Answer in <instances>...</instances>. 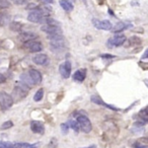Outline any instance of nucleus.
Masks as SVG:
<instances>
[{"label":"nucleus","instance_id":"9d476101","mask_svg":"<svg viewBox=\"0 0 148 148\" xmlns=\"http://www.w3.org/2000/svg\"><path fill=\"white\" fill-rule=\"evenodd\" d=\"M41 29L43 32H45L46 34L49 36H57V35H62V31L60 27H54V25H44L41 27Z\"/></svg>","mask_w":148,"mask_h":148},{"label":"nucleus","instance_id":"473e14b6","mask_svg":"<svg viewBox=\"0 0 148 148\" xmlns=\"http://www.w3.org/2000/svg\"><path fill=\"white\" fill-rule=\"evenodd\" d=\"M44 3H47V4H52L54 2V0H42Z\"/></svg>","mask_w":148,"mask_h":148},{"label":"nucleus","instance_id":"20e7f679","mask_svg":"<svg viewBox=\"0 0 148 148\" xmlns=\"http://www.w3.org/2000/svg\"><path fill=\"white\" fill-rule=\"evenodd\" d=\"M29 93V88H27V85H25L23 83H21L19 85H16V86L13 88L12 91V97L13 101H21L23 99H25V97Z\"/></svg>","mask_w":148,"mask_h":148},{"label":"nucleus","instance_id":"dca6fc26","mask_svg":"<svg viewBox=\"0 0 148 148\" xmlns=\"http://www.w3.org/2000/svg\"><path fill=\"white\" fill-rule=\"evenodd\" d=\"M132 25L129 23H124V21H120V23H118L117 25H115V27H112V29H113L114 33H120V32H123L125 31V29H129V27H131Z\"/></svg>","mask_w":148,"mask_h":148},{"label":"nucleus","instance_id":"72a5a7b5","mask_svg":"<svg viewBox=\"0 0 148 148\" xmlns=\"http://www.w3.org/2000/svg\"><path fill=\"white\" fill-rule=\"evenodd\" d=\"M80 148H97V145H95V144H92V145L86 146V147H80Z\"/></svg>","mask_w":148,"mask_h":148},{"label":"nucleus","instance_id":"7ed1b4c3","mask_svg":"<svg viewBox=\"0 0 148 148\" xmlns=\"http://www.w3.org/2000/svg\"><path fill=\"white\" fill-rule=\"evenodd\" d=\"M76 122L78 124L79 130H81L84 133L88 134L92 130V124H91L90 120L88 119L86 115H78L76 117Z\"/></svg>","mask_w":148,"mask_h":148},{"label":"nucleus","instance_id":"412c9836","mask_svg":"<svg viewBox=\"0 0 148 148\" xmlns=\"http://www.w3.org/2000/svg\"><path fill=\"white\" fill-rule=\"evenodd\" d=\"M134 148H148L147 146V138L144 137V138H141L139 140H136L133 144H132Z\"/></svg>","mask_w":148,"mask_h":148},{"label":"nucleus","instance_id":"5701e85b","mask_svg":"<svg viewBox=\"0 0 148 148\" xmlns=\"http://www.w3.org/2000/svg\"><path fill=\"white\" fill-rule=\"evenodd\" d=\"M43 97H44V89L43 88H40L39 90H38L37 92L35 93V95H34V101H42Z\"/></svg>","mask_w":148,"mask_h":148},{"label":"nucleus","instance_id":"cd10ccee","mask_svg":"<svg viewBox=\"0 0 148 148\" xmlns=\"http://www.w3.org/2000/svg\"><path fill=\"white\" fill-rule=\"evenodd\" d=\"M13 126L12 121H6L1 125V130H7L9 128H11Z\"/></svg>","mask_w":148,"mask_h":148},{"label":"nucleus","instance_id":"ddd939ff","mask_svg":"<svg viewBox=\"0 0 148 148\" xmlns=\"http://www.w3.org/2000/svg\"><path fill=\"white\" fill-rule=\"evenodd\" d=\"M31 130L36 134L43 135L45 133V125L41 121H32L31 122Z\"/></svg>","mask_w":148,"mask_h":148},{"label":"nucleus","instance_id":"4be33fe9","mask_svg":"<svg viewBox=\"0 0 148 148\" xmlns=\"http://www.w3.org/2000/svg\"><path fill=\"white\" fill-rule=\"evenodd\" d=\"M67 124L69 125V128H72V130H73L75 133H78L79 132V127H78V124H77L76 121H73V120H70V121L67 122Z\"/></svg>","mask_w":148,"mask_h":148},{"label":"nucleus","instance_id":"39448f33","mask_svg":"<svg viewBox=\"0 0 148 148\" xmlns=\"http://www.w3.org/2000/svg\"><path fill=\"white\" fill-rule=\"evenodd\" d=\"M13 105V99L10 95L5 91H0V108L4 111L10 109Z\"/></svg>","mask_w":148,"mask_h":148},{"label":"nucleus","instance_id":"6ab92c4d","mask_svg":"<svg viewBox=\"0 0 148 148\" xmlns=\"http://www.w3.org/2000/svg\"><path fill=\"white\" fill-rule=\"evenodd\" d=\"M138 117H139V120L138 122H141L143 124H147L148 122V114H147V108H143L141 111L138 113Z\"/></svg>","mask_w":148,"mask_h":148},{"label":"nucleus","instance_id":"423d86ee","mask_svg":"<svg viewBox=\"0 0 148 148\" xmlns=\"http://www.w3.org/2000/svg\"><path fill=\"white\" fill-rule=\"evenodd\" d=\"M23 47L31 53H38V52H41L43 50V45L39 41H36V40L23 43Z\"/></svg>","mask_w":148,"mask_h":148},{"label":"nucleus","instance_id":"7c9ffc66","mask_svg":"<svg viewBox=\"0 0 148 148\" xmlns=\"http://www.w3.org/2000/svg\"><path fill=\"white\" fill-rule=\"evenodd\" d=\"M27 9H29V10H31V9H33V10H35V9L38 8V5L35 4V3H29V5H27V7H25Z\"/></svg>","mask_w":148,"mask_h":148},{"label":"nucleus","instance_id":"393cba45","mask_svg":"<svg viewBox=\"0 0 148 148\" xmlns=\"http://www.w3.org/2000/svg\"><path fill=\"white\" fill-rule=\"evenodd\" d=\"M21 25L19 23H17V21H13L10 25V29L14 32H19L21 31Z\"/></svg>","mask_w":148,"mask_h":148},{"label":"nucleus","instance_id":"a211bd4d","mask_svg":"<svg viewBox=\"0 0 148 148\" xmlns=\"http://www.w3.org/2000/svg\"><path fill=\"white\" fill-rule=\"evenodd\" d=\"M60 6L66 11V12H71L74 8L73 3L70 0H60Z\"/></svg>","mask_w":148,"mask_h":148},{"label":"nucleus","instance_id":"bb28decb","mask_svg":"<svg viewBox=\"0 0 148 148\" xmlns=\"http://www.w3.org/2000/svg\"><path fill=\"white\" fill-rule=\"evenodd\" d=\"M60 128H61V131L63 135H66V134L68 133V131H69V125H68L67 123H62Z\"/></svg>","mask_w":148,"mask_h":148},{"label":"nucleus","instance_id":"9b49d317","mask_svg":"<svg viewBox=\"0 0 148 148\" xmlns=\"http://www.w3.org/2000/svg\"><path fill=\"white\" fill-rule=\"evenodd\" d=\"M27 74H29V78H31V80L34 85L40 84V83L42 82V74L39 70L31 68V69L29 70V72H27Z\"/></svg>","mask_w":148,"mask_h":148},{"label":"nucleus","instance_id":"f257e3e1","mask_svg":"<svg viewBox=\"0 0 148 148\" xmlns=\"http://www.w3.org/2000/svg\"><path fill=\"white\" fill-rule=\"evenodd\" d=\"M48 39L50 40V49L55 53H59L65 50L66 43L64 37L62 35L57 36H49Z\"/></svg>","mask_w":148,"mask_h":148},{"label":"nucleus","instance_id":"6e6552de","mask_svg":"<svg viewBox=\"0 0 148 148\" xmlns=\"http://www.w3.org/2000/svg\"><path fill=\"white\" fill-rule=\"evenodd\" d=\"M71 69H72L71 63L68 60H66L64 63H62L59 66V72L63 78H69L70 74H71Z\"/></svg>","mask_w":148,"mask_h":148},{"label":"nucleus","instance_id":"2eb2a0df","mask_svg":"<svg viewBox=\"0 0 148 148\" xmlns=\"http://www.w3.org/2000/svg\"><path fill=\"white\" fill-rule=\"evenodd\" d=\"M36 38H38V35L36 33H33V32H23V33L18 35V40L23 42V43L29 41H33Z\"/></svg>","mask_w":148,"mask_h":148},{"label":"nucleus","instance_id":"a878e982","mask_svg":"<svg viewBox=\"0 0 148 148\" xmlns=\"http://www.w3.org/2000/svg\"><path fill=\"white\" fill-rule=\"evenodd\" d=\"M10 6L9 0H0V10L4 8H8Z\"/></svg>","mask_w":148,"mask_h":148},{"label":"nucleus","instance_id":"f03ea898","mask_svg":"<svg viewBox=\"0 0 148 148\" xmlns=\"http://www.w3.org/2000/svg\"><path fill=\"white\" fill-rule=\"evenodd\" d=\"M48 12L49 10H47L46 8H37L29 12V14L27 15V21L35 23H43L44 18L47 17Z\"/></svg>","mask_w":148,"mask_h":148},{"label":"nucleus","instance_id":"f3484780","mask_svg":"<svg viewBox=\"0 0 148 148\" xmlns=\"http://www.w3.org/2000/svg\"><path fill=\"white\" fill-rule=\"evenodd\" d=\"M86 77V70L85 69H78L73 74V79L78 82H82Z\"/></svg>","mask_w":148,"mask_h":148},{"label":"nucleus","instance_id":"c85d7f7f","mask_svg":"<svg viewBox=\"0 0 148 148\" xmlns=\"http://www.w3.org/2000/svg\"><path fill=\"white\" fill-rule=\"evenodd\" d=\"M57 145H58L57 139H56V138H52L50 143L48 144L47 148H57Z\"/></svg>","mask_w":148,"mask_h":148},{"label":"nucleus","instance_id":"0eeeda50","mask_svg":"<svg viewBox=\"0 0 148 148\" xmlns=\"http://www.w3.org/2000/svg\"><path fill=\"white\" fill-rule=\"evenodd\" d=\"M126 42V37L124 35H116L115 37L111 38L110 40H108L107 46L110 48L114 47H120Z\"/></svg>","mask_w":148,"mask_h":148},{"label":"nucleus","instance_id":"f8f14e48","mask_svg":"<svg viewBox=\"0 0 148 148\" xmlns=\"http://www.w3.org/2000/svg\"><path fill=\"white\" fill-rule=\"evenodd\" d=\"M33 62L40 66H47L50 62V59L46 54H37L33 57Z\"/></svg>","mask_w":148,"mask_h":148},{"label":"nucleus","instance_id":"f704fd0d","mask_svg":"<svg viewBox=\"0 0 148 148\" xmlns=\"http://www.w3.org/2000/svg\"><path fill=\"white\" fill-rule=\"evenodd\" d=\"M101 57H103V58H113L114 56H112V55H108V54H105V55H101Z\"/></svg>","mask_w":148,"mask_h":148},{"label":"nucleus","instance_id":"4468645a","mask_svg":"<svg viewBox=\"0 0 148 148\" xmlns=\"http://www.w3.org/2000/svg\"><path fill=\"white\" fill-rule=\"evenodd\" d=\"M91 101L95 103H97V105H99V106H103V107L107 108V109H110L112 110V111H120L119 108L115 107V106H112V105H109V103H105V101H103V99H101V97H99V95H92V97H90Z\"/></svg>","mask_w":148,"mask_h":148},{"label":"nucleus","instance_id":"b1692460","mask_svg":"<svg viewBox=\"0 0 148 148\" xmlns=\"http://www.w3.org/2000/svg\"><path fill=\"white\" fill-rule=\"evenodd\" d=\"M0 148H15L14 144L7 141H0Z\"/></svg>","mask_w":148,"mask_h":148},{"label":"nucleus","instance_id":"c9c22d12","mask_svg":"<svg viewBox=\"0 0 148 148\" xmlns=\"http://www.w3.org/2000/svg\"><path fill=\"white\" fill-rule=\"evenodd\" d=\"M146 58H147V50H146V51L144 52L143 56H142V59H146Z\"/></svg>","mask_w":148,"mask_h":148},{"label":"nucleus","instance_id":"2f4dec72","mask_svg":"<svg viewBox=\"0 0 148 148\" xmlns=\"http://www.w3.org/2000/svg\"><path fill=\"white\" fill-rule=\"evenodd\" d=\"M3 82H5V77L3 76L2 74L0 73V84H1V83H3Z\"/></svg>","mask_w":148,"mask_h":148},{"label":"nucleus","instance_id":"1a4fd4ad","mask_svg":"<svg viewBox=\"0 0 148 148\" xmlns=\"http://www.w3.org/2000/svg\"><path fill=\"white\" fill-rule=\"evenodd\" d=\"M92 23L97 29H103V31H111L113 25L110 21H99V19H92Z\"/></svg>","mask_w":148,"mask_h":148},{"label":"nucleus","instance_id":"aec40b11","mask_svg":"<svg viewBox=\"0 0 148 148\" xmlns=\"http://www.w3.org/2000/svg\"><path fill=\"white\" fill-rule=\"evenodd\" d=\"M10 15L6 12H1L0 13V27H5L10 23Z\"/></svg>","mask_w":148,"mask_h":148},{"label":"nucleus","instance_id":"c756f323","mask_svg":"<svg viewBox=\"0 0 148 148\" xmlns=\"http://www.w3.org/2000/svg\"><path fill=\"white\" fill-rule=\"evenodd\" d=\"M11 1L16 5H23V4H25V3H27L29 0H11Z\"/></svg>","mask_w":148,"mask_h":148}]
</instances>
